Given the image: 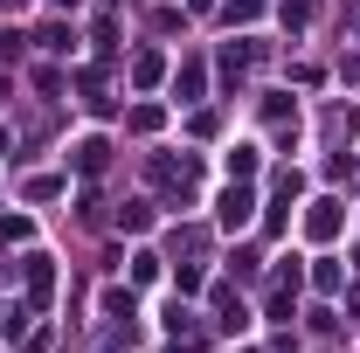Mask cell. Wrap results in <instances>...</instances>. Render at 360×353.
Returning a JSON list of instances; mask_svg holds the SVG:
<instances>
[{"label": "cell", "mask_w": 360, "mask_h": 353, "mask_svg": "<svg viewBox=\"0 0 360 353\" xmlns=\"http://www.w3.org/2000/svg\"><path fill=\"white\" fill-rule=\"evenodd\" d=\"M153 180H160L167 194H180V201H187V194H194V180H201V167H194L187 153H180V160H153Z\"/></svg>", "instance_id": "6da1fadb"}, {"label": "cell", "mask_w": 360, "mask_h": 353, "mask_svg": "<svg viewBox=\"0 0 360 353\" xmlns=\"http://www.w3.org/2000/svg\"><path fill=\"white\" fill-rule=\"evenodd\" d=\"M21 270H28V298L42 305L49 291H56V270H49V257H28V264H21Z\"/></svg>", "instance_id": "7a4b0ae2"}, {"label": "cell", "mask_w": 360, "mask_h": 353, "mask_svg": "<svg viewBox=\"0 0 360 353\" xmlns=\"http://www.w3.org/2000/svg\"><path fill=\"white\" fill-rule=\"evenodd\" d=\"M243 222H250V194L229 187V194H222V229H243Z\"/></svg>", "instance_id": "3957f363"}, {"label": "cell", "mask_w": 360, "mask_h": 353, "mask_svg": "<svg viewBox=\"0 0 360 353\" xmlns=\"http://www.w3.org/2000/svg\"><path fill=\"white\" fill-rule=\"evenodd\" d=\"M305 229H312V236H333V229H340V201H319L312 215H305Z\"/></svg>", "instance_id": "277c9868"}, {"label": "cell", "mask_w": 360, "mask_h": 353, "mask_svg": "<svg viewBox=\"0 0 360 353\" xmlns=\"http://www.w3.org/2000/svg\"><path fill=\"white\" fill-rule=\"evenodd\" d=\"M104 153H111L104 139H84V146H77V167H84V174H97V167H104Z\"/></svg>", "instance_id": "5b68a950"}, {"label": "cell", "mask_w": 360, "mask_h": 353, "mask_svg": "<svg viewBox=\"0 0 360 353\" xmlns=\"http://www.w3.org/2000/svg\"><path fill=\"white\" fill-rule=\"evenodd\" d=\"M257 7H264V0H229V14H236V21H250Z\"/></svg>", "instance_id": "8992f818"}]
</instances>
